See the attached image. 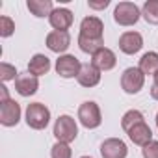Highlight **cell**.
Instances as JSON below:
<instances>
[{"label":"cell","instance_id":"cell-1","mask_svg":"<svg viewBox=\"0 0 158 158\" xmlns=\"http://www.w3.org/2000/svg\"><path fill=\"white\" fill-rule=\"evenodd\" d=\"M24 121L30 128L34 130H43L48 127L50 123V110L43 104V102H32L26 108V115Z\"/></svg>","mask_w":158,"mask_h":158},{"label":"cell","instance_id":"cell-2","mask_svg":"<svg viewBox=\"0 0 158 158\" xmlns=\"http://www.w3.org/2000/svg\"><path fill=\"white\" fill-rule=\"evenodd\" d=\"M78 136V125L74 121V117L63 114L56 119L54 123V138L56 141H61V143H71L74 141Z\"/></svg>","mask_w":158,"mask_h":158},{"label":"cell","instance_id":"cell-3","mask_svg":"<svg viewBox=\"0 0 158 158\" xmlns=\"http://www.w3.org/2000/svg\"><path fill=\"white\" fill-rule=\"evenodd\" d=\"M78 121L80 125L88 130H93V128H99L101 123H102V115H101V108L95 101H86L80 104L78 108Z\"/></svg>","mask_w":158,"mask_h":158},{"label":"cell","instance_id":"cell-4","mask_svg":"<svg viewBox=\"0 0 158 158\" xmlns=\"http://www.w3.org/2000/svg\"><path fill=\"white\" fill-rule=\"evenodd\" d=\"M141 17V10L134 2H119L114 10V21L119 26H134Z\"/></svg>","mask_w":158,"mask_h":158},{"label":"cell","instance_id":"cell-5","mask_svg":"<svg viewBox=\"0 0 158 158\" xmlns=\"http://www.w3.org/2000/svg\"><path fill=\"white\" fill-rule=\"evenodd\" d=\"M145 86V74L138 67H128L121 74V88L128 95H136L143 89Z\"/></svg>","mask_w":158,"mask_h":158},{"label":"cell","instance_id":"cell-6","mask_svg":"<svg viewBox=\"0 0 158 158\" xmlns=\"http://www.w3.org/2000/svg\"><path fill=\"white\" fill-rule=\"evenodd\" d=\"M80 69H82L80 60L73 54H61L56 60V73L61 78H76L80 74Z\"/></svg>","mask_w":158,"mask_h":158},{"label":"cell","instance_id":"cell-7","mask_svg":"<svg viewBox=\"0 0 158 158\" xmlns=\"http://www.w3.org/2000/svg\"><path fill=\"white\" fill-rule=\"evenodd\" d=\"M21 115H23V110H21V104L13 99H8V101H2L0 102V123L4 127H15L19 125L21 121Z\"/></svg>","mask_w":158,"mask_h":158},{"label":"cell","instance_id":"cell-8","mask_svg":"<svg viewBox=\"0 0 158 158\" xmlns=\"http://www.w3.org/2000/svg\"><path fill=\"white\" fill-rule=\"evenodd\" d=\"M39 89V78L30 74L28 71L26 73H19V76L15 78V91L21 95V97H32L35 95Z\"/></svg>","mask_w":158,"mask_h":158},{"label":"cell","instance_id":"cell-9","mask_svg":"<svg viewBox=\"0 0 158 158\" xmlns=\"http://www.w3.org/2000/svg\"><path fill=\"white\" fill-rule=\"evenodd\" d=\"M82 37H88V39H104V24L99 17L95 15H89V17H84L82 23H80V34Z\"/></svg>","mask_w":158,"mask_h":158},{"label":"cell","instance_id":"cell-10","mask_svg":"<svg viewBox=\"0 0 158 158\" xmlns=\"http://www.w3.org/2000/svg\"><path fill=\"white\" fill-rule=\"evenodd\" d=\"M101 156L102 158H127L128 147L119 138H108L101 143Z\"/></svg>","mask_w":158,"mask_h":158},{"label":"cell","instance_id":"cell-11","mask_svg":"<svg viewBox=\"0 0 158 158\" xmlns=\"http://www.w3.org/2000/svg\"><path fill=\"white\" fill-rule=\"evenodd\" d=\"M45 43H47V48H48V50H52V52H56V54L61 56V54L71 47V34H69V32L52 30V32L47 34Z\"/></svg>","mask_w":158,"mask_h":158},{"label":"cell","instance_id":"cell-12","mask_svg":"<svg viewBox=\"0 0 158 158\" xmlns=\"http://www.w3.org/2000/svg\"><path fill=\"white\" fill-rule=\"evenodd\" d=\"M141 47H143V37H141L139 32H132L130 30V32H125L119 37V50L123 54H128V56L138 54L141 50Z\"/></svg>","mask_w":158,"mask_h":158},{"label":"cell","instance_id":"cell-13","mask_svg":"<svg viewBox=\"0 0 158 158\" xmlns=\"http://www.w3.org/2000/svg\"><path fill=\"white\" fill-rule=\"evenodd\" d=\"M73 21H74V15H73V11L67 10V8H56V10L50 13V17H48L50 26H52L54 30H58V32H67V30L71 28Z\"/></svg>","mask_w":158,"mask_h":158},{"label":"cell","instance_id":"cell-14","mask_svg":"<svg viewBox=\"0 0 158 158\" xmlns=\"http://www.w3.org/2000/svg\"><path fill=\"white\" fill-rule=\"evenodd\" d=\"M91 63L102 73V71H112L115 65H117V58H115V52L108 47H102L99 48L93 56H91Z\"/></svg>","mask_w":158,"mask_h":158},{"label":"cell","instance_id":"cell-15","mask_svg":"<svg viewBox=\"0 0 158 158\" xmlns=\"http://www.w3.org/2000/svg\"><path fill=\"white\" fill-rule=\"evenodd\" d=\"M76 82L80 84L82 88H95L101 82V71L89 61V63H82L80 74L76 76Z\"/></svg>","mask_w":158,"mask_h":158},{"label":"cell","instance_id":"cell-16","mask_svg":"<svg viewBox=\"0 0 158 158\" xmlns=\"http://www.w3.org/2000/svg\"><path fill=\"white\" fill-rule=\"evenodd\" d=\"M127 134H128L130 141L136 143V145H139V147H145V145H149V143L152 141V130H151V127H149L145 121L134 125Z\"/></svg>","mask_w":158,"mask_h":158},{"label":"cell","instance_id":"cell-17","mask_svg":"<svg viewBox=\"0 0 158 158\" xmlns=\"http://www.w3.org/2000/svg\"><path fill=\"white\" fill-rule=\"evenodd\" d=\"M50 71V58L45 54H34L28 61V73L34 76H43Z\"/></svg>","mask_w":158,"mask_h":158},{"label":"cell","instance_id":"cell-18","mask_svg":"<svg viewBox=\"0 0 158 158\" xmlns=\"http://www.w3.org/2000/svg\"><path fill=\"white\" fill-rule=\"evenodd\" d=\"M26 8L28 11L37 17V19H43V17H50V13L56 10L52 0H28L26 2Z\"/></svg>","mask_w":158,"mask_h":158},{"label":"cell","instance_id":"cell-19","mask_svg":"<svg viewBox=\"0 0 158 158\" xmlns=\"http://www.w3.org/2000/svg\"><path fill=\"white\" fill-rule=\"evenodd\" d=\"M138 69L147 76V74H151V76H154L156 73H158V52H145L141 58H139V63H138Z\"/></svg>","mask_w":158,"mask_h":158},{"label":"cell","instance_id":"cell-20","mask_svg":"<svg viewBox=\"0 0 158 158\" xmlns=\"http://www.w3.org/2000/svg\"><path fill=\"white\" fill-rule=\"evenodd\" d=\"M141 121H145V117H143V114H141L139 110H128V112H125L123 117H121V127H123L125 132H128L134 125H138V123H141Z\"/></svg>","mask_w":158,"mask_h":158},{"label":"cell","instance_id":"cell-21","mask_svg":"<svg viewBox=\"0 0 158 158\" xmlns=\"http://www.w3.org/2000/svg\"><path fill=\"white\" fill-rule=\"evenodd\" d=\"M141 17L149 24H158V0H147L141 8Z\"/></svg>","mask_w":158,"mask_h":158},{"label":"cell","instance_id":"cell-22","mask_svg":"<svg viewBox=\"0 0 158 158\" xmlns=\"http://www.w3.org/2000/svg\"><path fill=\"white\" fill-rule=\"evenodd\" d=\"M50 158H73V151H71L69 143L56 141L50 149Z\"/></svg>","mask_w":158,"mask_h":158},{"label":"cell","instance_id":"cell-23","mask_svg":"<svg viewBox=\"0 0 158 158\" xmlns=\"http://www.w3.org/2000/svg\"><path fill=\"white\" fill-rule=\"evenodd\" d=\"M17 76H19V73H17L15 65H10L6 61L0 63V80H2V84H6L10 80H15Z\"/></svg>","mask_w":158,"mask_h":158},{"label":"cell","instance_id":"cell-24","mask_svg":"<svg viewBox=\"0 0 158 158\" xmlns=\"http://www.w3.org/2000/svg\"><path fill=\"white\" fill-rule=\"evenodd\" d=\"M13 32H15V23L8 15H2L0 17V35L10 37V35H13Z\"/></svg>","mask_w":158,"mask_h":158},{"label":"cell","instance_id":"cell-25","mask_svg":"<svg viewBox=\"0 0 158 158\" xmlns=\"http://www.w3.org/2000/svg\"><path fill=\"white\" fill-rule=\"evenodd\" d=\"M141 156L143 158H158V139H152L149 145L141 147Z\"/></svg>","mask_w":158,"mask_h":158},{"label":"cell","instance_id":"cell-26","mask_svg":"<svg viewBox=\"0 0 158 158\" xmlns=\"http://www.w3.org/2000/svg\"><path fill=\"white\" fill-rule=\"evenodd\" d=\"M88 6H89V10H104V8H108L110 6V0H101V2H88Z\"/></svg>","mask_w":158,"mask_h":158},{"label":"cell","instance_id":"cell-27","mask_svg":"<svg viewBox=\"0 0 158 158\" xmlns=\"http://www.w3.org/2000/svg\"><path fill=\"white\" fill-rule=\"evenodd\" d=\"M151 97L158 101V73L152 76V86H151Z\"/></svg>","mask_w":158,"mask_h":158},{"label":"cell","instance_id":"cell-28","mask_svg":"<svg viewBox=\"0 0 158 158\" xmlns=\"http://www.w3.org/2000/svg\"><path fill=\"white\" fill-rule=\"evenodd\" d=\"M8 99H10L8 88H6V84H2V86H0V102H2V101H8Z\"/></svg>","mask_w":158,"mask_h":158},{"label":"cell","instance_id":"cell-29","mask_svg":"<svg viewBox=\"0 0 158 158\" xmlns=\"http://www.w3.org/2000/svg\"><path fill=\"white\" fill-rule=\"evenodd\" d=\"M156 128H158V114H156Z\"/></svg>","mask_w":158,"mask_h":158},{"label":"cell","instance_id":"cell-30","mask_svg":"<svg viewBox=\"0 0 158 158\" xmlns=\"http://www.w3.org/2000/svg\"><path fill=\"white\" fill-rule=\"evenodd\" d=\"M80 158H91V156H80Z\"/></svg>","mask_w":158,"mask_h":158}]
</instances>
